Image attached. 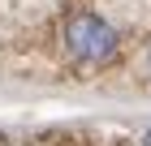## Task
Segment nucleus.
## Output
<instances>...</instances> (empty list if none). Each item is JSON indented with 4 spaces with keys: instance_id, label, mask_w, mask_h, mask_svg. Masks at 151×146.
<instances>
[{
    "instance_id": "nucleus-1",
    "label": "nucleus",
    "mask_w": 151,
    "mask_h": 146,
    "mask_svg": "<svg viewBox=\"0 0 151 146\" xmlns=\"http://www.w3.org/2000/svg\"><path fill=\"white\" fill-rule=\"evenodd\" d=\"M65 43H69L73 60H82V65H104V60H112V52H116V30L108 22H99L95 13H86V17H73L69 22Z\"/></svg>"
},
{
    "instance_id": "nucleus-2",
    "label": "nucleus",
    "mask_w": 151,
    "mask_h": 146,
    "mask_svg": "<svg viewBox=\"0 0 151 146\" xmlns=\"http://www.w3.org/2000/svg\"><path fill=\"white\" fill-rule=\"evenodd\" d=\"M142 146H151V129H147V133H142Z\"/></svg>"
}]
</instances>
